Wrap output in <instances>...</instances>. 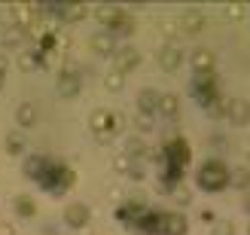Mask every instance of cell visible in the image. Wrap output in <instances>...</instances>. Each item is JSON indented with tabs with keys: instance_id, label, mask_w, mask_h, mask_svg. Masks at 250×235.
<instances>
[{
	"instance_id": "obj_1",
	"label": "cell",
	"mask_w": 250,
	"mask_h": 235,
	"mask_svg": "<svg viewBox=\"0 0 250 235\" xmlns=\"http://www.w3.org/2000/svg\"><path fill=\"white\" fill-rule=\"evenodd\" d=\"M198 187L205 192H220L229 187V168L220 162V159H208V162L198 168Z\"/></svg>"
},
{
	"instance_id": "obj_2",
	"label": "cell",
	"mask_w": 250,
	"mask_h": 235,
	"mask_svg": "<svg viewBox=\"0 0 250 235\" xmlns=\"http://www.w3.org/2000/svg\"><path fill=\"white\" fill-rule=\"evenodd\" d=\"M119 126H122V116L110 113V110H95L92 113V131L98 144H110L119 134Z\"/></svg>"
},
{
	"instance_id": "obj_3",
	"label": "cell",
	"mask_w": 250,
	"mask_h": 235,
	"mask_svg": "<svg viewBox=\"0 0 250 235\" xmlns=\"http://www.w3.org/2000/svg\"><path fill=\"white\" fill-rule=\"evenodd\" d=\"M43 190H49V192H55V195H61L70 183H73V171L70 168H64L61 162H49V168H46V174L37 180Z\"/></svg>"
},
{
	"instance_id": "obj_4",
	"label": "cell",
	"mask_w": 250,
	"mask_h": 235,
	"mask_svg": "<svg viewBox=\"0 0 250 235\" xmlns=\"http://www.w3.org/2000/svg\"><path fill=\"white\" fill-rule=\"evenodd\" d=\"M189 92H192V98L202 107H210L214 101H220V92H217V77L210 73V77H195L192 83H189Z\"/></svg>"
},
{
	"instance_id": "obj_5",
	"label": "cell",
	"mask_w": 250,
	"mask_h": 235,
	"mask_svg": "<svg viewBox=\"0 0 250 235\" xmlns=\"http://www.w3.org/2000/svg\"><path fill=\"white\" fill-rule=\"evenodd\" d=\"M113 64H116L113 70L125 77V73H131L137 64H141V52H137L134 46H119V49H116V55H113Z\"/></svg>"
},
{
	"instance_id": "obj_6",
	"label": "cell",
	"mask_w": 250,
	"mask_h": 235,
	"mask_svg": "<svg viewBox=\"0 0 250 235\" xmlns=\"http://www.w3.org/2000/svg\"><path fill=\"white\" fill-rule=\"evenodd\" d=\"M89 220H92V208L89 205H83V202H70L64 208V223L70 229H83V226H89Z\"/></svg>"
},
{
	"instance_id": "obj_7",
	"label": "cell",
	"mask_w": 250,
	"mask_h": 235,
	"mask_svg": "<svg viewBox=\"0 0 250 235\" xmlns=\"http://www.w3.org/2000/svg\"><path fill=\"white\" fill-rule=\"evenodd\" d=\"M192 70H195V77H210V73L217 70V55L210 52V49H195L192 52Z\"/></svg>"
},
{
	"instance_id": "obj_8",
	"label": "cell",
	"mask_w": 250,
	"mask_h": 235,
	"mask_svg": "<svg viewBox=\"0 0 250 235\" xmlns=\"http://www.w3.org/2000/svg\"><path fill=\"white\" fill-rule=\"evenodd\" d=\"M125 16H128V12H125L122 6H113V3H104V6H98V9H95V19L104 24V31H113Z\"/></svg>"
},
{
	"instance_id": "obj_9",
	"label": "cell",
	"mask_w": 250,
	"mask_h": 235,
	"mask_svg": "<svg viewBox=\"0 0 250 235\" xmlns=\"http://www.w3.org/2000/svg\"><path fill=\"white\" fill-rule=\"evenodd\" d=\"M223 113L229 116L232 126H247L250 122V104L244 101V98H232V101L223 107Z\"/></svg>"
},
{
	"instance_id": "obj_10",
	"label": "cell",
	"mask_w": 250,
	"mask_h": 235,
	"mask_svg": "<svg viewBox=\"0 0 250 235\" xmlns=\"http://www.w3.org/2000/svg\"><path fill=\"white\" fill-rule=\"evenodd\" d=\"M92 49H95V55H104V58H113L116 55V37L110 34V31H98L92 37Z\"/></svg>"
},
{
	"instance_id": "obj_11",
	"label": "cell",
	"mask_w": 250,
	"mask_h": 235,
	"mask_svg": "<svg viewBox=\"0 0 250 235\" xmlns=\"http://www.w3.org/2000/svg\"><path fill=\"white\" fill-rule=\"evenodd\" d=\"M55 89H58L61 98H77L80 95V77H77V73H70V70H61Z\"/></svg>"
},
{
	"instance_id": "obj_12",
	"label": "cell",
	"mask_w": 250,
	"mask_h": 235,
	"mask_svg": "<svg viewBox=\"0 0 250 235\" xmlns=\"http://www.w3.org/2000/svg\"><path fill=\"white\" fill-rule=\"evenodd\" d=\"M162 223H165V211H149V208H146V214L137 220L134 226L141 229L144 235H153V232H159V235H162Z\"/></svg>"
},
{
	"instance_id": "obj_13",
	"label": "cell",
	"mask_w": 250,
	"mask_h": 235,
	"mask_svg": "<svg viewBox=\"0 0 250 235\" xmlns=\"http://www.w3.org/2000/svg\"><path fill=\"white\" fill-rule=\"evenodd\" d=\"M186 229H189V220H186L180 211L165 214V223H162V235H186Z\"/></svg>"
},
{
	"instance_id": "obj_14",
	"label": "cell",
	"mask_w": 250,
	"mask_h": 235,
	"mask_svg": "<svg viewBox=\"0 0 250 235\" xmlns=\"http://www.w3.org/2000/svg\"><path fill=\"white\" fill-rule=\"evenodd\" d=\"M159 98H162V92H156V89H141V95H137V113L153 116L159 107Z\"/></svg>"
},
{
	"instance_id": "obj_15",
	"label": "cell",
	"mask_w": 250,
	"mask_h": 235,
	"mask_svg": "<svg viewBox=\"0 0 250 235\" xmlns=\"http://www.w3.org/2000/svg\"><path fill=\"white\" fill-rule=\"evenodd\" d=\"M180 61H183V52L177 46H162L159 49V67L162 70H177Z\"/></svg>"
},
{
	"instance_id": "obj_16",
	"label": "cell",
	"mask_w": 250,
	"mask_h": 235,
	"mask_svg": "<svg viewBox=\"0 0 250 235\" xmlns=\"http://www.w3.org/2000/svg\"><path fill=\"white\" fill-rule=\"evenodd\" d=\"M202 28H205V16H202L198 9H186L183 16H180V31H183V34L192 37V34H198Z\"/></svg>"
},
{
	"instance_id": "obj_17",
	"label": "cell",
	"mask_w": 250,
	"mask_h": 235,
	"mask_svg": "<svg viewBox=\"0 0 250 235\" xmlns=\"http://www.w3.org/2000/svg\"><path fill=\"white\" fill-rule=\"evenodd\" d=\"M165 153H168L165 165H174V168H183V165H186V159H189V153H186V144H183V141H171V144L165 147Z\"/></svg>"
},
{
	"instance_id": "obj_18",
	"label": "cell",
	"mask_w": 250,
	"mask_h": 235,
	"mask_svg": "<svg viewBox=\"0 0 250 235\" xmlns=\"http://www.w3.org/2000/svg\"><path fill=\"white\" fill-rule=\"evenodd\" d=\"M49 162H52L49 156H28V159H24V174H28L31 180H40L46 174Z\"/></svg>"
},
{
	"instance_id": "obj_19",
	"label": "cell",
	"mask_w": 250,
	"mask_h": 235,
	"mask_svg": "<svg viewBox=\"0 0 250 235\" xmlns=\"http://www.w3.org/2000/svg\"><path fill=\"white\" fill-rule=\"evenodd\" d=\"M19 67L21 70H40V67H46V55L40 52V49H28V52H21L19 55Z\"/></svg>"
},
{
	"instance_id": "obj_20",
	"label": "cell",
	"mask_w": 250,
	"mask_h": 235,
	"mask_svg": "<svg viewBox=\"0 0 250 235\" xmlns=\"http://www.w3.org/2000/svg\"><path fill=\"white\" fill-rule=\"evenodd\" d=\"M85 16H89V6L85 3H61V9H58L61 21H83Z\"/></svg>"
},
{
	"instance_id": "obj_21",
	"label": "cell",
	"mask_w": 250,
	"mask_h": 235,
	"mask_svg": "<svg viewBox=\"0 0 250 235\" xmlns=\"http://www.w3.org/2000/svg\"><path fill=\"white\" fill-rule=\"evenodd\" d=\"M16 122H19V128H31L34 122H37V107L34 101H21L16 107Z\"/></svg>"
},
{
	"instance_id": "obj_22",
	"label": "cell",
	"mask_w": 250,
	"mask_h": 235,
	"mask_svg": "<svg viewBox=\"0 0 250 235\" xmlns=\"http://www.w3.org/2000/svg\"><path fill=\"white\" fill-rule=\"evenodd\" d=\"M177 110H180V98L174 95V92H168V95H162V98H159L156 113H162L165 119H174V116H177Z\"/></svg>"
},
{
	"instance_id": "obj_23",
	"label": "cell",
	"mask_w": 250,
	"mask_h": 235,
	"mask_svg": "<svg viewBox=\"0 0 250 235\" xmlns=\"http://www.w3.org/2000/svg\"><path fill=\"white\" fill-rule=\"evenodd\" d=\"M125 156H128L131 162H137V159H144V156H146L144 138H128V141H125Z\"/></svg>"
},
{
	"instance_id": "obj_24",
	"label": "cell",
	"mask_w": 250,
	"mask_h": 235,
	"mask_svg": "<svg viewBox=\"0 0 250 235\" xmlns=\"http://www.w3.org/2000/svg\"><path fill=\"white\" fill-rule=\"evenodd\" d=\"M6 153H9V156H21V153H24V134H21L19 128L6 134Z\"/></svg>"
},
{
	"instance_id": "obj_25",
	"label": "cell",
	"mask_w": 250,
	"mask_h": 235,
	"mask_svg": "<svg viewBox=\"0 0 250 235\" xmlns=\"http://www.w3.org/2000/svg\"><path fill=\"white\" fill-rule=\"evenodd\" d=\"M229 187L247 190L250 187V168H235V171H229Z\"/></svg>"
},
{
	"instance_id": "obj_26",
	"label": "cell",
	"mask_w": 250,
	"mask_h": 235,
	"mask_svg": "<svg viewBox=\"0 0 250 235\" xmlns=\"http://www.w3.org/2000/svg\"><path fill=\"white\" fill-rule=\"evenodd\" d=\"M21 28H16V24H12V28H6V31H0V46H12L16 49L19 43H21Z\"/></svg>"
},
{
	"instance_id": "obj_27",
	"label": "cell",
	"mask_w": 250,
	"mask_h": 235,
	"mask_svg": "<svg viewBox=\"0 0 250 235\" xmlns=\"http://www.w3.org/2000/svg\"><path fill=\"white\" fill-rule=\"evenodd\" d=\"M16 214H19V217H34V214H37L31 195H19V199H16Z\"/></svg>"
},
{
	"instance_id": "obj_28",
	"label": "cell",
	"mask_w": 250,
	"mask_h": 235,
	"mask_svg": "<svg viewBox=\"0 0 250 235\" xmlns=\"http://www.w3.org/2000/svg\"><path fill=\"white\" fill-rule=\"evenodd\" d=\"M122 85H125V77L116 73V70H110L107 77H104V89L107 92H122Z\"/></svg>"
},
{
	"instance_id": "obj_29",
	"label": "cell",
	"mask_w": 250,
	"mask_h": 235,
	"mask_svg": "<svg viewBox=\"0 0 250 235\" xmlns=\"http://www.w3.org/2000/svg\"><path fill=\"white\" fill-rule=\"evenodd\" d=\"M110 34H113V37H128V34H134V21H131L128 16H125V19L116 24V28L110 31Z\"/></svg>"
},
{
	"instance_id": "obj_30",
	"label": "cell",
	"mask_w": 250,
	"mask_h": 235,
	"mask_svg": "<svg viewBox=\"0 0 250 235\" xmlns=\"http://www.w3.org/2000/svg\"><path fill=\"white\" fill-rule=\"evenodd\" d=\"M131 165H134V162H131V159H128V156H125V153L113 159V168L119 171V174H128V171H131Z\"/></svg>"
},
{
	"instance_id": "obj_31",
	"label": "cell",
	"mask_w": 250,
	"mask_h": 235,
	"mask_svg": "<svg viewBox=\"0 0 250 235\" xmlns=\"http://www.w3.org/2000/svg\"><path fill=\"white\" fill-rule=\"evenodd\" d=\"M210 235H235V226L229 223V220H220V223H214Z\"/></svg>"
},
{
	"instance_id": "obj_32",
	"label": "cell",
	"mask_w": 250,
	"mask_h": 235,
	"mask_svg": "<svg viewBox=\"0 0 250 235\" xmlns=\"http://www.w3.org/2000/svg\"><path fill=\"white\" fill-rule=\"evenodd\" d=\"M137 131H141V134H149V131H153V116L137 113Z\"/></svg>"
},
{
	"instance_id": "obj_33",
	"label": "cell",
	"mask_w": 250,
	"mask_h": 235,
	"mask_svg": "<svg viewBox=\"0 0 250 235\" xmlns=\"http://www.w3.org/2000/svg\"><path fill=\"white\" fill-rule=\"evenodd\" d=\"M128 177H131V180H144V177H146V168H144L141 162H134L131 171H128Z\"/></svg>"
},
{
	"instance_id": "obj_34",
	"label": "cell",
	"mask_w": 250,
	"mask_h": 235,
	"mask_svg": "<svg viewBox=\"0 0 250 235\" xmlns=\"http://www.w3.org/2000/svg\"><path fill=\"white\" fill-rule=\"evenodd\" d=\"M6 67H9V61H6V55H0V77L6 73Z\"/></svg>"
},
{
	"instance_id": "obj_35",
	"label": "cell",
	"mask_w": 250,
	"mask_h": 235,
	"mask_svg": "<svg viewBox=\"0 0 250 235\" xmlns=\"http://www.w3.org/2000/svg\"><path fill=\"white\" fill-rule=\"evenodd\" d=\"M0 235H12V226H6V223H3V226H0Z\"/></svg>"
},
{
	"instance_id": "obj_36",
	"label": "cell",
	"mask_w": 250,
	"mask_h": 235,
	"mask_svg": "<svg viewBox=\"0 0 250 235\" xmlns=\"http://www.w3.org/2000/svg\"><path fill=\"white\" fill-rule=\"evenodd\" d=\"M244 208H247V214H250V192H247V199H244Z\"/></svg>"
},
{
	"instance_id": "obj_37",
	"label": "cell",
	"mask_w": 250,
	"mask_h": 235,
	"mask_svg": "<svg viewBox=\"0 0 250 235\" xmlns=\"http://www.w3.org/2000/svg\"><path fill=\"white\" fill-rule=\"evenodd\" d=\"M0 89H3V77H0Z\"/></svg>"
},
{
	"instance_id": "obj_38",
	"label": "cell",
	"mask_w": 250,
	"mask_h": 235,
	"mask_svg": "<svg viewBox=\"0 0 250 235\" xmlns=\"http://www.w3.org/2000/svg\"><path fill=\"white\" fill-rule=\"evenodd\" d=\"M247 235H250V223H247Z\"/></svg>"
}]
</instances>
